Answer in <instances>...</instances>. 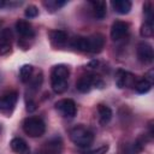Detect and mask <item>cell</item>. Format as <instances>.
<instances>
[{"label": "cell", "instance_id": "1", "mask_svg": "<svg viewBox=\"0 0 154 154\" xmlns=\"http://www.w3.org/2000/svg\"><path fill=\"white\" fill-rule=\"evenodd\" d=\"M71 46L81 52L100 53L105 46V36L102 34H93L90 36H75Z\"/></svg>", "mask_w": 154, "mask_h": 154}, {"label": "cell", "instance_id": "2", "mask_svg": "<svg viewBox=\"0 0 154 154\" xmlns=\"http://www.w3.org/2000/svg\"><path fill=\"white\" fill-rule=\"evenodd\" d=\"M70 67L65 64H58L52 67L51 71V87L54 93L63 94L69 88Z\"/></svg>", "mask_w": 154, "mask_h": 154}, {"label": "cell", "instance_id": "3", "mask_svg": "<svg viewBox=\"0 0 154 154\" xmlns=\"http://www.w3.org/2000/svg\"><path fill=\"white\" fill-rule=\"evenodd\" d=\"M69 135H70V140L82 149L89 148L94 142V132L88 126H84L82 124L73 126L70 130Z\"/></svg>", "mask_w": 154, "mask_h": 154}, {"label": "cell", "instance_id": "4", "mask_svg": "<svg viewBox=\"0 0 154 154\" xmlns=\"http://www.w3.org/2000/svg\"><path fill=\"white\" fill-rule=\"evenodd\" d=\"M22 129L25 132V135H28L29 137L36 138V137H41L45 134L46 124L42 120V118L36 117V116H30L23 120Z\"/></svg>", "mask_w": 154, "mask_h": 154}, {"label": "cell", "instance_id": "5", "mask_svg": "<svg viewBox=\"0 0 154 154\" xmlns=\"http://www.w3.org/2000/svg\"><path fill=\"white\" fill-rule=\"evenodd\" d=\"M94 87H96V88H102L103 87L102 79L99 76L94 75V73H84V75H82L78 78L77 83H76L77 90L79 93H83V94L89 93Z\"/></svg>", "mask_w": 154, "mask_h": 154}, {"label": "cell", "instance_id": "6", "mask_svg": "<svg viewBox=\"0 0 154 154\" xmlns=\"http://www.w3.org/2000/svg\"><path fill=\"white\" fill-rule=\"evenodd\" d=\"M64 148V142L60 136H54L47 140L35 154H61Z\"/></svg>", "mask_w": 154, "mask_h": 154}, {"label": "cell", "instance_id": "7", "mask_svg": "<svg viewBox=\"0 0 154 154\" xmlns=\"http://www.w3.org/2000/svg\"><path fill=\"white\" fill-rule=\"evenodd\" d=\"M17 101H18V93L14 90L1 94L0 95V112L6 116H10L13 112L17 105Z\"/></svg>", "mask_w": 154, "mask_h": 154}, {"label": "cell", "instance_id": "8", "mask_svg": "<svg viewBox=\"0 0 154 154\" xmlns=\"http://www.w3.org/2000/svg\"><path fill=\"white\" fill-rule=\"evenodd\" d=\"M55 109L64 118H73L77 113V106L72 99H61L55 102Z\"/></svg>", "mask_w": 154, "mask_h": 154}, {"label": "cell", "instance_id": "9", "mask_svg": "<svg viewBox=\"0 0 154 154\" xmlns=\"http://www.w3.org/2000/svg\"><path fill=\"white\" fill-rule=\"evenodd\" d=\"M129 30H130V25L128 22H124V20H114L112 23V26H111V31H109V35H111V38L113 41H120L123 40L124 37L128 36L129 34Z\"/></svg>", "mask_w": 154, "mask_h": 154}, {"label": "cell", "instance_id": "10", "mask_svg": "<svg viewBox=\"0 0 154 154\" xmlns=\"http://www.w3.org/2000/svg\"><path fill=\"white\" fill-rule=\"evenodd\" d=\"M116 85L118 88H134L136 83V77L125 70H118L116 72Z\"/></svg>", "mask_w": 154, "mask_h": 154}, {"label": "cell", "instance_id": "11", "mask_svg": "<svg viewBox=\"0 0 154 154\" xmlns=\"http://www.w3.org/2000/svg\"><path fill=\"white\" fill-rule=\"evenodd\" d=\"M136 53H137V58L141 63L143 64H150L154 59V52H153V47L152 45H149L148 42H140L137 45V49H136Z\"/></svg>", "mask_w": 154, "mask_h": 154}, {"label": "cell", "instance_id": "12", "mask_svg": "<svg viewBox=\"0 0 154 154\" xmlns=\"http://www.w3.org/2000/svg\"><path fill=\"white\" fill-rule=\"evenodd\" d=\"M16 30L24 40L34 38V36H35V30H34L31 23L25 19H18L16 22Z\"/></svg>", "mask_w": 154, "mask_h": 154}, {"label": "cell", "instance_id": "13", "mask_svg": "<svg viewBox=\"0 0 154 154\" xmlns=\"http://www.w3.org/2000/svg\"><path fill=\"white\" fill-rule=\"evenodd\" d=\"M12 32L10 29H4L0 34V55H7L12 52V45H11Z\"/></svg>", "mask_w": 154, "mask_h": 154}, {"label": "cell", "instance_id": "14", "mask_svg": "<svg viewBox=\"0 0 154 154\" xmlns=\"http://www.w3.org/2000/svg\"><path fill=\"white\" fill-rule=\"evenodd\" d=\"M48 37L54 47H64L69 38L66 31L64 30H51L48 32Z\"/></svg>", "mask_w": 154, "mask_h": 154}, {"label": "cell", "instance_id": "15", "mask_svg": "<svg viewBox=\"0 0 154 154\" xmlns=\"http://www.w3.org/2000/svg\"><path fill=\"white\" fill-rule=\"evenodd\" d=\"M10 147L11 149L16 153V154H30V147L28 146V143L20 138V137H14L11 140L10 142Z\"/></svg>", "mask_w": 154, "mask_h": 154}, {"label": "cell", "instance_id": "16", "mask_svg": "<svg viewBox=\"0 0 154 154\" xmlns=\"http://www.w3.org/2000/svg\"><path fill=\"white\" fill-rule=\"evenodd\" d=\"M96 109H97V116H99V123L101 125L108 124L112 119V116H113L112 109L107 105H103V103H99Z\"/></svg>", "mask_w": 154, "mask_h": 154}, {"label": "cell", "instance_id": "17", "mask_svg": "<svg viewBox=\"0 0 154 154\" xmlns=\"http://www.w3.org/2000/svg\"><path fill=\"white\" fill-rule=\"evenodd\" d=\"M111 5H112L113 10L117 13H119V14H126V13H129L130 10H131V7H132L131 1H129V0H113L111 2Z\"/></svg>", "mask_w": 154, "mask_h": 154}, {"label": "cell", "instance_id": "18", "mask_svg": "<svg viewBox=\"0 0 154 154\" xmlns=\"http://www.w3.org/2000/svg\"><path fill=\"white\" fill-rule=\"evenodd\" d=\"M91 8H93V13L94 17L97 19H102L106 17L107 13V5L105 1H91L90 2Z\"/></svg>", "mask_w": 154, "mask_h": 154}, {"label": "cell", "instance_id": "19", "mask_svg": "<svg viewBox=\"0 0 154 154\" xmlns=\"http://www.w3.org/2000/svg\"><path fill=\"white\" fill-rule=\"evenodd\" d=\"M34 76V67L32 65L25 64L19 69V79L23 83H29V81L31 79V77Z\"/></svg>", "mask_w": 154, "mask_h": 154}, {"label": "cell", "instance_id": "20", "mask_svg": "<svg viewBox=\"0 0 154 154\" xmlns=\"http://www.w3.org/2000/svg\"><path fill=\"white\" fill-rule=\"evenodd\" d=\"M140 34H141V36L144 37V38H149V37H152L153 34H154L153 20H144V23L141 25Z\"/></svg>", "mask_w": 154, "mask_h": 154}, {"label": "cell", "instance_id": "21", "mask_svg": "<svg viewBox=\"0 0 154 154\" xmlns=\"http://www.w3.org/2000/svg\"><path fill=\"white\" fill-rule=\"evenodd\" d=\"M152 85H153V84H152L150 82H148L147 79L142 78V79H140V81H136L134 89H135L138 94H146V93H148V91L152 89Z\"/></svg>", "mask_w": 154, "mask_h": 154}, {"label": "cell", "instance_id": "22", "mask_svg": "<svg viewBox=\"0 0 154 154\" xmlns=\"http://www.w3.org/2000/svg\"><path fill=\"white\" fill-rule=\"evenodd\" d=\"M42 81H43V76H42V72L41 71H38L35 76H32L31 77V79L29 81V89L31 90V91H37L38 89H40V87H41V84H42Z\"/></svg>", "mask_w": 154, "mask_h": 154}, {"label": "cell", "instance_id": "23", "mask_svg": "<svg viewBox=\"0 0 154 154\" xmlns=\"http://www.w3.org/2000/svg\"><path fill=\"white\" fill-rule=\"evenodd\" d=\"M66 4V1H60V0H48L43 2V6L47 8V11L49 12H55L58 11L60 7H63Z\"/></svg>", "mask_w": 154, "mask_h": 154}, {"label": "cell", "instance_id": "24", "mask_svg": "<svg viewBox=\"0 0 154 154\" xmlns=\"http://www.w3.org/2000/svg\"><path fill=\"white\" fill-rule=\"evenodd\" d=\"M108 148L109 146L107 143L97 147L96 149H83L79 152V154H106L108 152Z\"/></svg>", "mask_w": 154, "mask_h": 154}, {"label": "cell", "instance_id": "25", "mask_svg": "<svg viewBox=\"0 0 154 154\" xmlns=\"http://www.w3.org/2000/svg\"><path fill=\"white\" fill-rule=\"evenodd\" d=\"M143 12L146 16V20H153V4L150 1H147L143 5Z\"/></svg>", "mask_w": 154, "mask_h": 154}, {"label": "cell", "instance_id": "26", "mask_svg": "<svg viewBox=\"0 0 154 154\" xmlns=\"http://www.w3.org/2000/svg\"><path fill=\"white\" fill-rule=\"evenodd\" d=\"M24 14H25V17H28V18H35V17H37V14H38V8H37L35 5H29V6L25 8Z\"/></svg>", "mask_w": 154, "mask_h": 154}, {"label": "cell", "instance_id": "27", "mask_svg": "<svg viewBox=\"0 0 154 154\" xmlns=\"http://www.w3.org/2000/svg\"><path fill=\"white\" fill-rule=\"evenodd\" d=\"M36 107H37V105H36V102H35L31 97H30L29 100H26V111L32 112V111L36 109Z\"/></svg>", "mask_w": 154, "mask_h": 154}, {"label": "cell", "instance_id": "28", "mask_svg": "<svg viewBox=\"0 0 154 154\" xmlns=\"http://www.w3.org/2000/svg\"><path fill=\"white\" fill-rule=\"evenodd\" d=\"M153 75H154V71H153V69H150V70L144 75V79H147L148 82H150V83L153 84V81H154V78H153L154 76H153Z\"/></svg>", "mask_w": 154, "mask_h": 154}, {"label": "cell", "instance_id": "29", "mask_svg": "<svg viewBox=\"0 0 154 154\" xmlns=\"http://www.w3.org/2000/svg\"><path fill=\"white\" fill-rule=\"evenodd\" d=\"M6 4H7V2H6L5 0H0V8L5 7V6H6Z\"/></svg>", "mask_w": 154, "mask_h": 154}, {"label": "cell", "instance_id": "30", "mask_svg": "<svg viewBox=\"0 0 154 154\" xmlns=\"http://www.w3.org/2000/svg\"><path fill=\"white\" fill-rule=\"evenodd\" d=\"M0 132H1V124H0Z\"/></svg>", "mask_w": 154, "mask_h": 154}]
</instances>
